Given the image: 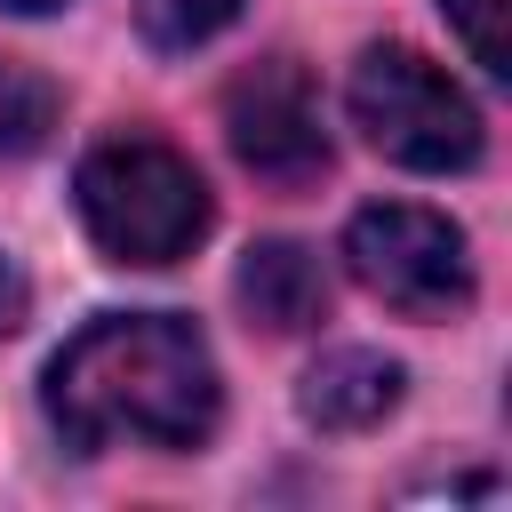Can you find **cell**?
Here are the masks:
<instances>
[{"instance_id":"6da1fadb","label":"cell","mask_w":512,"mask_h":512,"mask_svg":"<svg viewBox=\"0 0 512 512\" xmlns=\"http://www.w3.org/2000/svg\"><path fill=\"white\" fill-rule=\"evenodd\" d=\"M224 376L192 320L104 312L48 360V424L64 448H200L216 432Z\"/></svg>"},{"instance_id":"7a4b0ae2","label":"cell","mask_w":512,"mask_h":512,"mask_svg":"<svg viewBox=\"0 0 512 512\" xmlns=\"http://www.w3.org/2000/svg\"><path fill=\"white\" fill-rule=\"evenodd\" d=\"M72 208L112 264H176L208 232V184L160 136H112L80 160Z\"/></svg>"},{"instance_id":"3957f363","label":"cell","mask_w":512,"mask_h":512,"mask_svg":"<svg viewBox=\"0 0 512 512\" xmlns=\"http://www.w3.org/2000/svg\"><path fill=\"white\" fill-rule=\"evenodd\" d=\"M344 104H352V128L400 160V168H424V176H448V168H472L480 160V112L472 96L416 48H368L344 80Z\"/></svg>"},{"instance_id":"277c9868","label":"cell","mask_w":512,"mask_h":512,"mask_svg":"<svg viewBox=\"0 0 512 512\" xmlns=\"http://www.w3.org/2000/svg\"><path fill=\"white\" fill-rule=\"evenodd\" d=\"M344 264L368 296H384L392 312L408 320H440V312H464L472 296V256H464V232L432 208H408V200H384V208H360L344 224Z\"/></svg>"},{"instance_id":"5b68a950","label":"cell","mask_w":512,"mask_h":512,"mask_svg":"<svg viewBox=\"0 0 512 512\" xmlns=\"http://www.w3.org/2000/svg\"><path fill=\"white\" fill-rule=\"evenodd\" d=\"M224 136H232L240 168L264 184H312L328 168L320 96H312L304 64H288V56H264L224 88Z\"/></svg>"},{"instance_id":"8992f818","label":"cell","mask_w":512,"mask_h":512,"mask_svg":"<svg viewBox=\"0 0 512 512\" xmlns=\"http://www.w3.org/2000/svg\"><path fill=\"white\" fill-rule=\"evenodd\" d=\"M296 408H304V424H320V432H368V424H384V416L400 408V368H392L384 352L336 344V352H320V360L304 368Z\"/></svg>"},{"instance_id":"52a82bcc","label":"cell","mask_w":512,"mask_h":512,"mask_svg":"<svg viewBox=\"0 0 512 512\" xmlns=\"http://www.w3.org/2000/svg\"><path fill=\"white\" fill-rule=\"evenodd\" d=\"M240 304L248 320H264L272 336H296L328 312V272L304 240H256L240 256Z\"/></svg>"},{"instance_id":"ba28073f","label":"cell","mask_w":512,"mask_h":512,"mask_svg":"<svg viewBox=\"0 0 512 512\" xmlns=\"http://www.w3.org/2000/svg\"><path fill=\"white\" fill-rule=\"evenodd\" d=\"M48 128H56V88H48L40 72H24V64L0 56V160L40 152Z\"/></svg>"},{"instance_id":"9c48e42d","label":"cell","mask_w":512,"mask_h":512,"mask_svg":"<svg viewBox=\"0 0 512 512\" xmlns=\"http://www.w3.org/2000/svg\"><path fill=\"white\" fill-rule=\"evenodd\" d=\"M240 8H248V0H136V24H144L152 48H200V40H216Z\"/></svg>"},{"instance_id":"30bf717a","label":"cell","mask_w":512,"mask_h":512,"mask_svg":"<svg viewBox=\"0 0 512 512\" xmlns=\"http://www.w3.org/2000/svg\"><path fill=\"white\" fill-rule=\"evenodd\" d=\"M440 8H448L456 40L472 48V64L488 80H504L512 72V0H440Z\"/></svg>"},{"instance_id":"8fae6325","label":"cell","mask_w":512,"mask_h":512,"mask_svg":"<svg viewBox=\"0 0 512 512\" xmlns=\"http://www.w3.org/2000/svg\"><path fill=\"white\" fill-rule=\"evenodd\" d=\"M24 304H32V296H24V272L0 256V336H16V328H24Z\"/></svg>"},{"instance_id":"7c38bea8","label":"cell","mask_w":512,"mask_h":512,"mask_svg":"<svg viewBox=\"0 0 512 512\" xmlns=\"http://www.w3.org/2000/svg\"><path fill=\"white\" fill-rule=\"evenodd\" d=\"M0 8H16V16H40V8H56V0H0Z\"/></svg>"}]
</instances>
